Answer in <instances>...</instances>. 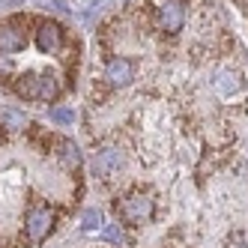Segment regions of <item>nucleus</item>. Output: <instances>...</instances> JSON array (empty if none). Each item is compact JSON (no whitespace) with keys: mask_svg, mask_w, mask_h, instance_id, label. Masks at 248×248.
Masks as SVG:
<instances>
[{"mask_svg":"<svg viewBox=\"0 0 248 248\" xmlns=\"http://www.w3.org/2000/svg\"><path fill=\"white\" fill-rule=\"evenodd\" d=\"M102 236L108 239V242H114V245H123V242H126V236H123V230H120V224H108V227L102 230Z\"/></svg>","mask_w":248,"mask_h":248,"instance_id":"nucleus-14","label":"nucleus"},{"mask_svg":"<svg viewBox=\"0 0 248 248\" xmlns=\"http://www.w3.org/2000/svg\"><path fill=\"white\" fill-rule=\"evenodd\" d=\"M0 120H3L6 129H21L24 126V114L12 111V108H0Z\"/></svg>","mask_w":248,"mask_h":248,"instance_id":"nucleus-12","label":"nucleus"},{"mask_svg":"<svg viewBox=\"0 0 248 248\" xmlns=\"http://www.w3.org/2000/svg\"><path fill=\"white\" fill-rule=\"evenodd\" d=\"M153 212H155V203H153L150 194H144V191L129 194V198L120 203V218L126 224H144V221L153 218Z\"/></svg>","mask_w":248,"mask_h":248,"instance_id":"nucleus-3","label":"nucleus"},{"mask_svg":"<svg viewBox=\"0 0 248 248\" xmlns=\"http://www.w3.org/2000/svg\"><path fill=\"white\" fill-rule=\"evenodd\" d=\"M155 18H158V27L173 36V33H180L183 24H186V9H183L180 0H158Z\"/></svg>","mask_w":248,"mask_h":248,"instance_id":"nucleus-4","label":"nucleus"},{"mask_svg":"<svg viewBox=\"0 0 248 248\" xmlns=\"http://www.w3.org/2000/svg\"><path fill=\"white\" fill-rule=\"evenodd\" d=\"M36 48L42 54H57L63 48V30L54 24V21H42L36 27Z\"/></svg>","mask_w":248,"mask_h":248,"instance_id":"nucleus-6","label":"nucleus"},{"mask_svg":"<svg viewBox=\"0 0 248 248\" xmlns=\"http://www.w3.org/2000/svg\"><path fill=\"white\" fill-rule=\"evenodd\" d=\"M212 84H216V90H218V93L233 96V93L242 90V75H239V72H218Z\"/></svg>","mask_w":248,"mask_h":248,"instance_id":"nucleus-9","label":"nucleus"},{"mask_svg":"<svg viewBox=\"0 0 248 248\" xmlns=\"http://www.w3.org/2000/svg\"><path fill=\"white\" fill-rule=\"evenodd\" d=\"M120 165V153L117 150H102V153H96V158H93V173L96 176H105L111 168H117Z\"/></svg>","mask_w":248,"mask_h":248,"instance_id":"nucleus-10","label":"nucleus"},{"mask_svg":"<svg viewBox=\"0 0 248 248\" xmlns=\"http://www.w3.org/2000/svg\"><path fill=\"white\" fill-rule=\"evenodd\" d=\"M27 45V33L18 21H6L0 24V51L3 54H12V51H21Z\"/></svg>","mask_w":248,"mask_h":248,"instance_id":"nucleus-7","label":"nucleus"},{"mask_svg":"<svg viewBox=\"0 0 248 248\" xmlns=\"http://www.w3.org/2000/svg\"><path fill=\"white\" fill-rule=\"evenodd\" d=\"M15 93L33 102H54L60 96V81L51 72H27L15 78Z\"/></svg>","mask_w":248,"mask_h":248,"instance_id":"nucleus-1","label":"nucleus"},{"mask_svg":"<svg viewBox=\"0 0 248 248\" xmlns=\"http://www.w3.org/2000/svg\"><path fill=\"white\" fill-rule=\"evenodd\" d=\"M9 69H12V63H9V57H3V60H0V75L9 72Z\"/></svg>","mask_w":248,"mask_h":248,"instance_id":"nucleus-15","label":"nucleus"},{"mask_svg":"<svg viewBox=\"0 0 248 248\" xmlns=\"http://www.w3.org/2000/svg\"><path fill=\"white\" fill-rule=\"evenodd\" d=\"M51 120H54L57 126H72V123H75V111L72 108H54V111H51Z\"/></svg>","mask_w":248,"mask_h":248,"instance_id":"nucleus-13","label":"nucleus"},{"mask_svg":"<svg viewBox=\"0 0 248 248\" xmlns=\"http://www.w3.org/2000/svg\"><path fill=\"white\" fill-rule=\"evenodd\" d=\"M81 227H84V230H99V227H102V212L93 209V206L84 209V212H81Z\"/></svg>","mask_w":248,"mask_h":248,"instance_id":"nucleus-11","label":"nucleus"},{"mask_svg":"<svg viewBox=\"0 0 248 248\" xmlns=\"http://www.w3.org/2000/svg\"><path fill=\"white\" fill-rule=\"evenodd\" d=\"M105 81L111 87H129L135 81V63L129 57H114L105 66Z\"/></svg>","mask_w":248,"mask_h":248,"instance_id":"nucleus-5","label":"nucleus"},{"mask_svg":"<svg viewBox=\"0 0 248 248\" xmlns=\"http://www.w3.org/2000/svg\"><path fill=\"white\" fill-rule=\"evenodd\" d=\"M54 221H57V216H54V209H51L48 203L30 206L27 216H24V236H27V242H33V245L45 242L48 233L54 230Z\"/></svg>","mask_w":248,"mask_h":248,"instance_id":"nucleus-2","label":"nucleus"},{"mask_svg":"<svg viewBox=\"0 0 248 248\" xmlns=\"http://www.w3.org/2000/svg\"><path fill=\"white\" fill-rule=\"evenodd\" d=\"M57 158H60V165H63L66 170H78L81 162H84L78 144H72V140H60V144H57Z\"/></svg>","mask_w":248,"mask_h":248,"instance_id":"nucleus-8","label":"nucleus"}]
</instances>
